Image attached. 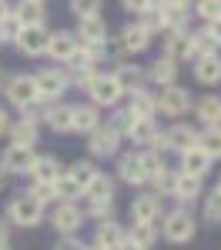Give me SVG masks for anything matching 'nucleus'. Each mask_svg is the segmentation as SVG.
Segmentation results:
<instances>
[{
    "instance_id": "nucleus-13",
    "label": "nucleus",
    "mask_w": 221,
    "mask_h": 250,
    "mask_svg": "<svg viewBox=\"0 0 221 250\" xmlns=\"http://www.w3.org/2000/svg\"><path fill=\"white\" fill-rule=\"evenodd\" d=\"M34 147H20V144H10L7 150H3V157H0V164L7 167V173H30V167H34Z\"/></svg>"
},
{
    "instance_id": "nucleus-36",
    "label": "nucleus",
    "mask_w": 221,
    "mask_h": 250,
    "mask_svg": "<svg viewBox=\"0 0 221 250\" xmlns=\"http://www.w3.org/2000/svg\"><path fill=\"white\" fill-rule=\"evenodd\" d=\"M198 147L211 157V160H221V124L218 127H204V130H201L198 134Z\"/></svg>"
},
{
    "instance_id": "nucleus-54",
    "label": "nucleus",
    "mask_w": 221,
    "mask_h": 250,
    "mask_svg": "<svg viewBox=\"0 0 221 250\" xmlns=\"http://www.w3.org/2000/svg\"><path fill=\"white\" fill-rule=\"evenodd\" d=\"M7 14H14V3L10 0H0V20L7 17Z\"/></svg>"
},
{
    "instance_id": "nucleus-15",
    "label": "nucleus",
    "mask_w": 221,
    "mask_h": 250,
    "mask_svg": "<svg viewBox=\"0 0 221 250\" xmlns=\"http://www.w3.org/2000/svg\"><path fill=\"white\" fill-rule=\"evenodd\" d=\"M14 17L24 27H47V7H44V0H17Z\"/></svg>"
},
{
    "instance_id": "nucleus-5",
    "label": "nucleus",
    "mask_w": 221,
    "mask_h": 250,
    "mask_svg": "<svg viewBox=\"0 0 221 250\" xmlns=\"http://www.w3.org/2000/svg\"><path fill=\"white\" fill-rule=\"evenodd\" d=\"M87 150H91V157H98V160L118 157V150H121V134L111 127V124H100L98 130H91V134H87Z\"/></svg>"
},
{
    "instance_id": "nucleus-42",
    "label": "nucleus",
    "mask_w": 221,
    "mask_h": 250,
    "mask_svg": "<svg viewBox=\"0 0 221 250\" xmlns=\"http://www.w3.org/2000/svg\"><path fill=\"white\" fill-rule=\"evenodd\" d=\"M71 177H74V180H77L80 187H84V190H87V184H91V180H94V177H98V167H94V164H91V160H77V164H74V167H71Z\"/></svg>"
},
{
    "instance_id": "nucleus-25",
    "label": "nucleus",
    "mask_w": 221,
    "mask_h": 250,
    "mask_svg": "<svg viewBox=\"0 0 221 250\" xmlns=\"http://www.w3.org/2000/svg\"><path fill=\"white\" fill-rule=\"evenodd\" d=\"M195 80L204 83V87L221 83V57H218V54H208V57L195 60Z\"/></svg>"
},
{
    "instance_id": "nucleus-51",
    "label": "nucleus",
    "mask_w": 221,
    "mask_h": 250,
    "mask_svg": "<svg viewBox=\"0 0 221 250\" xmlns=\"http://www.w3.org/2000/svg\"><path fill=\"white\" fill-rule=\"evenodd\" d=\"M121 7H124L127 14H141V10L147 7V0H121Z\"/></svg>"
},
{
    "instance_id": "nucleus-21",
    "label": "nucleus",
    "mask_w": 221,
    "mask_h": 250,
    "mask_svg": "<svg viewBox=\"0 0 221 250\" xmlns=\"http://www.w3.org/2000/svg\"><path fill=\"white\" fill-rule=\"evenodd\" d=\"M94 240H98L100 247L107 250H118L124 240H127V230L121 227L114 217H107V220H98V233H94Z\"/></svg>"
},
{
    "instance_id": "nucleus-45",
    "label": "nucleus",
    "mask_w": 221,
    "mask_h": 250,
    "mask_svg": "<svg viewBox=\"0 0 221 250\" xmlns=\"http://www.w3.org/2000/svg\"><path fill=\"white\" fill-rule=\"evenodd\" d=\"M204 220L208 224H221V190L218 187L204 197Z\"/></svg>"
},
{
    "instance_id": "nucleus-6",
    "label": "nucleus",
    "mask_w": 221,
    "mask_h": 250,
    "mask_svg": "<svg viewBox=\"0 0 221 250\" xmlns=\"http://www.w3.org/2000/svg\"><path fill=\"white\" fill-rule=\"evenodd\" d=\"M50 224H54V230L60 237H74L80 230V224H84V210L74 200H57V207L50 213Z\"/></svg>"
},
{
    "instance_id": "nucleus-50",
    "label": "nucleus",
    "mask_w": 221,
    "mask_h": 250,
    "mask_svg": "<svg viewBox=\"0 0 221 250\" xmlns=\"http://www.w3.org/2000/svg\"><path fill=\"white\" fill-rule=\"evenodd\" d=\"M54 250H87V244H84V240H77V237H64Z\"/></svg>"
},
{
    "instance_id": "nucleus-29",
    "label": "nucleus",
    "mask_w": 221,
    "mask_h": 250,
    "mask_svg": "<svg viewBox=\"0 0 221 250\" xmlns=\"http://www.w3.org/2000/svg\"><path fill=\"white\" fill-rule=\"evenodd\" d=\"M221 43L218 37L211 34V27H198V30H191V57H208V54H218Z\"/></svg>"
},
{
    "instance_id": "nucleus-62",
    "label": "nucleus",
    "mask_w": 221,
    "mask_h": 250,
    "mask_svg": "<svg viewBox=\"0 0 221 250\" xmlns=\"http://www.w3.org/2000/svg\"><path fill=\"white\" fill-rule=\"evenodd\" d=\"M0 250H10V247H7V244H3V247H0Z\"/></svg>"
},
{
    "instance_id": "nucleus-48",
    "label": "nucleus",
    "mask_w": 221,
    "mask_h": 250,
    "mask_svg": "<svg viewBox=\"0 0 221 250\" xmlns=\"http://www.w3.org/2000/svg\"><path fill=\"white\" fill-rule=\"evenodd\" d=\"M147 184L154 187V193H171V184H174V173H171L168 167H164V170H161V173H154V177H151Z\"/></svg>"
},
{
    "instance_id": "nucleus-33",
    "label": "nucleus",
    "mask_w": 221,
    "mask_h": 250,
    "mask_svg": "<svg viewBox=\"0 0 221 250\" xmlns=\"http://www.w3.org/2000/svg\"><path fill=\"white\" fill-rule=\"evenodd\" d=\"M127 110H131L134 117H154L158 114V94H151L147 87H144V90H134Z\"/></svg>"
},
{
    "instance_id": "nucleus-53",
    "label": "nucleus",
    "mask_w": 221,
    "mask_h": 250,
    "mask_svg": "<svg viewBox=\"0 0 221 250\" xmlns=\"http://www.w3.org/2000/svg\"><path fill=\"white\" fill-rule=\"evenodd\" d=\"M151 147L164 154V150H168V130H158V137H154V144H151Z\"/></svg>"
},
{
    "instance_id": "nucleus-47",
    "label": "nucleus",
    "mask_w": 221,
    "mask_h": 250,
    "mask_svg": "<svg viewBox=\"0 0 221 250\" xmlns=\"http://www.w3.org/2000/svg\"><path fill=\"white\" fill-rule=\"evenodd\" d=\"M195 14H198L204 23L221 17V0H195Z\"/></svg>"
},
{
    "instance_id": "nucleus-61",
    "label": "nucleus",
    "mask_w": 221,
    "mask_h": 250,
    "mask_svg": "<svg viewBox=\"0 0 221 250\" xmlns=\"http://www.w3.org/2000/svg\"><path fill=\"white\" fill-rule=\"evenodd\" d=\"M0 87H3V74H0Z\"/></svg>"
},
{
    "instance_id": "nucleus-57",
    "label": "nucleus",
    "mask_w": 221,
    "mask_h": 250,
    "mask_svg": "<svg viewBox=\"0 0 221 250\" xmlns=\"http://www.w3.org/2000/svg\"><path fill=\"white\" fill-rule=\"evenodd\" d=\"M118 250H147V247H141V244H134V240H124Z\"/></svg>"
},
{
    "instance_id": "nucleus-24",
    "label": "nucleus",
    "mask_w": 221,
    "mask_h": 250,
    "mask_svg": "<svg viewBox=\"0 0 221 250\" xmlns=\"http://www.w3.org/2000/svg\"><path fill=\"white\" fill-rule=\"evenodd\" d=\"M161 217V197L158 193H138L131 200V220H158Z\"/></svg>"
},
{
    "instance_id": "nucleus-18",
    "label": "nucleus",
    "mask_w": 221,
    "mask_h": 250,
    "mask_svg": "<svg viewBox=\"0 0 221 250\" xmlns=\"http://www.w3.org/2000/svg\"><path fill=\"white\" fill-rule=\"evenodd\" d=\"M198 134L201 130H195L191 124H174V127H168V150H178V154H184V150H191V147H198Z\"/></svg>"
},
{
    "instance_id": "nucleus-60",
    "label": "nucleus",
    "mask_w": 221,
    "mask_h": 250,
    "mask_svg": "<svg viewBox=\"0 0 221 250\" xmlns=\"http://www.w3.org/2000/svg\"><path fill=\"white\" fill-rule=\"evenodd\" d=\"M161 3H164V0H147V7H161Z\"/></svg>"
},
{
    "instance_id": "nucleus-12",
    "label": "nucleus",
    "mask_w": 221,
    "mask_h": 250,
    "mask_svg": "<svg viewBox=\"0 0 221 250\" xmlns=\"http://www.w3.org/2000/svg\"><path fill=\"white\" fill-rule=\"evenodd\" d=\"M118 173H121V180L131 184V187H144V184H147V173H144V164H141L138 150L118 154Z\"/></svg>"
},
{
    "instance_id": "nucleus-37",
    "label": "nucleus",
    "mask_w": 221,
    "mask_h": 250,
    "mask_svg": "<svg viewBox=\"0 0 221 250\" xmlns=\"http://www.w3.org/2000/svg\"><path fill=\"white\" fill-rule=\"evenodd\" d=\"M114 177H107V173H98L91 184H87V190H84V197H100V200H114Z\"/></svg>"
},
{
    "instance_id": "nucleus-8",
    "label": "nucleus",
    "mask_w": 221,
    "mask_h": 250,
    "mask_svg": "<svg viewBox=\"0 0 221 250\" xmlns=\"http://www.w3.org/2000/svg\"><path fill=\"white\" fill-rule=\"evenodd\" d=\"M87 94H91V104H98V107H118L124 90H121L114 74H98L94 83L87 87Z\"/></svg>"
},
{
    "instance_id": "nucleus-4",
    "label": "nucleus",
    "mask_w": 221,
    "mask_h": 250,
    "mask_svg": "<svg viewBox=\"0 0 221 250\" xmlns=\"http://www.w3.org/2000/svg\"><path fill=\"white\" fill-rule=\"evenodd\" d=\"M195 107V100H191V94L184 90V87H178V83H171V87H161L158 94V114L164 117H184L188 110Z\"/></svg>"
},
{
    "instance_id": "nucleus-22",
    "label": "nucleus",
    "mask_w": 221,
    "mask_h": 250,
    "mask_svg": "<svg viewBox=\"0 0 221 250\" xmlns=\"http://www.w3.org/2000/svg\"><path fill=\"white\" fill-rule=\"evenodd\" d=\"M161 237V224L158 220H131V227H127V240H134L141 247H154Z\"/></svg>"
},
{
    "instance_id": "nucleus-34",
    "label": "nucleus",
    "mask_w": 221,
    "mask_h": 250,
    "mask_svg": "<svg viewBox=\"0 0 221 250\" xmlns=\"http://www.w3.org/2000/svg\"><path fill=\"white\" fill-rule=\"evenodd\" d=\"M10 144H20V147H34L37 144V124H30V120H24L20 117L17 124H10Z\"/></svg>"
},
{
    "instance_id": "nucleus-20",
    "label": "nucleus",
    "mask_w": 221,
    "mask_h": 250,
    "mask_svg": "<svg viewBox=\"0 0 221 250\" xmlns=\"http://www.w3.org/2000/svg\"><path fill=\"white\" fill-rule=\"evenodd\" d=\"M147 80H151V83H158V87H171V83H178V60L168 57V54H161V57L151 63Z\"/></svg>"
},
{
    "instance_id": "nucleus-3",
    "label": "nucleus",
    "mask_w": 221,
    "mask_h": 250,
    "mask_svg": "<svg viewBox=\"0 0 221 250\" xmlns=\"http://www.w3.org/2000/svg\"><path fill=\"white\" fill-rule=\"evenodd\" d=\"M34 80H37L40 100H47V104L60 100V97H64V90L71 87V74H67V70H57V67H44V70H37V74H34Z\"/></svg>"
},
{
    "instance_id": "nucleus-58",
    "label": "nucleus",
    "mask_w": 221,
    "mask_h": 250,
    "mask_svg": "<svg viewBox=\"0 0 221 250\" xmlns=\"http://www.w3.org/2000/svg\"><path fill=\"white\" fill-rule=\"evenodd\" d=\"M87 250H107V247H100L98 240H94V244H87Z\"/></svg>"
},
{
    "instance_id": "nucleus-55",
    "label": "nucleus",
    "mask_w": 221,
    "mask_h": 250,
    "mask_svg": "<svg viewBox=\"0 0 221 250\" xmlns=\"http://www.w3.org/2000/svg\"><path fill=\"white\" fill-rule=\"evenodd\" d=\"M7 237H10V227H7V220H0V247L7 244Z\"/></svg>"
},
{
    "instance_id": "nucleus-2",
    "label": "nucleus",
    "mask_w": 221,
    "mask_h": 250,
    "mask_svg": "<svg viewBox=\"0 0 221 250\" xmlns=\"http://www.w3.org/2000/svg\"><path fill=\"white\" fill-rule=\"evenodd\" d=\"M7 217H10L14 227H37L40 220H44V204H37L30 193H20V197L10 200Z\"/></svg>"
},
{
    "instance_id": "nucleus-35",
    "label": "nucleus",
    "mask_w": 221,
    "mask_h": 250,
    "mask_svg": "<svg viewBox=\"0 0 221 250\" xmlns=\"http://www.w3.org/2000/svg\"><path fill=\"white\" fill-rule=\"evenodd\" d=\"M188 10H191V3H178V0H164L161 3V14H164L168 27H188Z\"/></svg>"
},
{
    "instance_id": "nucleus-44",
    "label": "nucleus",
    "mask_w": 221,
    "mask_h": 250,
    "mask_svg": "<svg viewBox=\"0 0 221 250\" xmlns=\"http://www.w3.org/2000/svg\"><path fill=\"white\" fill-rule=\"evenodd\" d=\"M30 197L37 200V204H57V187L54 184H44V180H34V187H30Z\"/></svg>"
},
{
    "instance_id": "nucleus-46",
    "label": "nucleus",
    "mask_w": 221,
    "mask_h": 250,
    "mask_svg": "<svg viewBox=\"0 0 221 250\" xmlns=\"http://www.w3.org/2000/svg\"><path fill=\"white\" fill-rule=\"evenodd\" d=\"M20 30H24V23H20L14 14H7V17L0 20V43H14Z\"/></svg>"
},
{
    "instance_id": "nucleus-39",
    "label": "nucleus",
    "mask_w": 221,
    "mask_h": 250,
    "mask_svg": "<svg viewBox=\"0 0 221 250\" xmlns=\"http://www.w3.org/2000/svg\"><path fill=\"white\" fill-rule=\"evenodd\" d=\"M54 187H57V200H74L77 204L80 197H84V187H80L71 173H60L57 180H54Z\"/></svg>"
},
{
    "instance_id": "nucleus-1",
    "label": "nucleus",
    "mask_w": 221,
    "mask_h": 250,
    "mask_svg": "<svg viewBox=\"0 0 221 250\" xmlns=\"http://www.w3.org/2000/svg\"><path fill=\"white\" fill-rule=\"evenodd\" d=\"M161 233H164L168 244H191L195 233H198V224H195L191 210L174 207V210L164 213V220H161Z\"/></svg>"
},
{
    "instance_id": "nucleus-28",
    "label": "nucleus",
    "mask_w": 221,
    "mask_h": 250,
    "mask_svg": "<svg viewBox=\"0 0 221 250\" xmlns=\"http://www.w3.org/2000/svg\"><path fill=\"white\" fill-rule=\"evenodd\" d=\"M195 117L204 127H218L221 124V97L208 94V97H201V100H195Z\"/></svg>"
},
{
    "instance_id": "nucleus-43",
    "label": "nucleus",
    "mask_w": 221,
    "mask_h": 250,
    "mask_svg": "<svg viewBox=\"0 0 221 250\" xmlns=\"http://www.w3.org/2000/svg\"><path fill=\"white\" fill-rule=\"evenodd\" d=\"M71 3V14L74 17H100V10H104V3L100 0H67Z\"/></svg>"
},
{
    "instance_id": "nucleus-27",
    "label": "nucleus",
    "mask_w": 221,
    "mask_h": 250,
    "mask_svg": "<svg viewBox=\"0 0 221 250\" xmlns=\"http://www.w3.org/2000/svg\"><path fill=\"white\" fill-rule=\"evenodd\" d=\"M77 30H80V43H107L111 40L104 17H80Z\"/></svg>"
},
{
    "instance_id": "nucleus-17",
    "label": "nucleus",
    "mask_w": 221,
    "mask_h": 250,
    "mask_svg": "<svg viewBox=\"0 0 221 250\" xmlns=\"http://www.w3.org/2000/svg\"><path fill=\"white\" fill-rule=\"evenodd\" d=\"M114 77H118L121 90L124 94H134V90H144L151 80H147V70L144 67H138V63H121L118 70H114Z\"/></svg>"
},
{
    "instance_id": "nucleus-9",
    "label": "nucleus",
    "mask_w": 221,
    "mask_h": 250,
    "mask_svg": "<svg viewBox=\"0 0 221 250\" xmlns=\"http://www.w3.org/2000/svg\"><path fill=\"white\" fill-rule=\"evenodd\" d=\"M47 40H50L47 27H24L17 34V40H14V47L24 57H44L47 54Z\"/></svg>"
},
{
    "instance_id": "nucleus-19",
    "label": "nucleus",
    "mask_w": 221,
    "mask_h": 250,
    "mask_svg": "<svg viewBox=\"0 0 221 250\" xmlns=\"http://www.w3.org/2000/svg\"><path fill=\"white\" fill-rule=\"evenodd\" d=\"M80 40L74 37V34H67V30H57V34H50V40H47V54L44 57H54L57 63H67V57L77 50Z\"/></svg>"
},
{
    "instance_id": "nucleus-41",
    "label": "nucleus",
    "mask_w": 221,
    "mask_h": 250,
    "mask_svg": "<svg viewBox=\"0 0 221 250\" xmlns=\"http://www.w3.org/2000/svg\"><path fill=\"white\" fill-rule=\"evenodd\" d=\"M84 200H87V213L84 217H94V220L114 217V200H100V197H84Z\"/></svg>"
},
{
    "instance_id": "nucleus-52",
    "label": "nucleus",
    "mask_w": 221,
    "mask_h": 250,
    "mask_svg": "<svg viewBox=\"0 0 221 250\" xmlns=\"http://www.w3.org/2000/svg\"><path fill=\"white\" fill-rule=\"evenodd\" d=\"M10 124H14V120H10V114H7V110L0 107V137H7V134H10Z\"/></svg>"
},
{
    "instance_id": "nucleus-56",
    "label": "nucleus",
    "mask_w": 221,
    "mask_h": 250,
    "mask_svg": "<svg viewBox=\"0 0 221 250\" xmlns=\"http://www.w3.org/2000/svg\"><path fill=\"white\" fill-rule=\"evenodd\" d=\"M208 27H211V34H215V37H218V43H221V17H218V20H211Z\"/></svg>"
},
{
    "instance_id": "nucleus-23",
    "label": "nucleus",
    "mask_w": 221,
    "mask_h": 250,
    "mask_svg": "<svg viewBox=\"0 0 221 250\" xmlns=\"http://www.w3.org/2000/svg\"><path fill=\"white\" fill-rule=\"evenodd\" d=\"M100 127V107L98 104H74V134H91Z\"/></svg>"
},
{
    "instance_id": "nucleus-49",
    "label": "nucleus",
    "mask_w": 221,
    "mask_h": 250,
    "mask_svg": "<svg viewBox=\"0 0 221 250\" xmlns=\"http://www.w3.org/2000/svg\"><path fill=\"white\" fill-rule=\"evenodd\" d=\"M131 124H134V114H131L127 107H124V110H118V114H114V120H111V127H114V130H118L121 137H127Z\"/></svg>"
},
{
    "instance_id": "nucleus-31",
    "label": "nucleus",
    "mask_w": 221,
    "mask_h": 250,
    "mask_svg": "<svg viewBox=\"0 0 221 250\" xmlns=\"http://www.w3.org/2000/svg\"><path fill=\"white\" fill-rule=\"evenodd\" d=\"M211 164H215V160L204 154L201 147H191V150H184V154H181V170H184V173H195V177H204V173L211 170Z\"/></svg>"
},
{
    "instance_id": "nucleus-10",
    "label": "nucleus",
    "mask_w": 221,
    "mask_h": 250,
    "mask_svg": "<svg viewBox=\"0 0 221 250\" xmlns=\"http://www.w3.org/2000/svg\"><path fill=\"white\" fill-rule=\"evenodd\" d=\"M164 50L161 54H168V57L181 60H191V30L188 27H164Z\"/></svg>"
},
{
    "instance_id": "nucleus-30",
    "label": "nucleus",
    "mask_w": 221,
    "mask_h": 250,
    "mask_svg": "<svg viewBox=\"0 0 221 250\" xmlns=\"http://www.w3.org/2000/svg\"><path fill=\"white\" fill-rule=\"evenodd\" d=\"M60 173H64V170H60V160L54 154H37V157H34V167H30V177H34V180L54 184Z\"/></svg>"
},
{
    "instance_id": "nucleus-38",
    "label": "nucleus",
    "mask_w": 221,
    "mask_h": 250,
    "mask_svg": "<svg viewBox=\"0 0 221 250\" xmlns=\"http://www.w3.org/2000/svg\"><path fill=\"white\" fill-rule=\"evenodd\" d=\"M138 23L151 34V37H154V34H164V27H168V23H164V14H161V7H144V10L138 14Z\"/></svg>"
},
{
    "instance_id": "nucleus-16",
    "label": "nucleus",
    "mask_w": 221,
    "mask_h": 250,
    "mask_svg": "<svg viewBox=\"0 0 221 250\" xmlns=\"http://www.w3.org/2000/svg\"><path fill=\"white\" fill-rule=\"evenodd\" d=\"M147 47H151V34L141 27L138 20L127 23V27H121V50L124 54H144Z\"/></svg>"
},
{
    "instance_id": "nucleus-63",
    "label": "nucleus",
    "mask_w": 221,
    "mask_h": 250,
    "mask_svg": "<svg viewBox=\"0 0 221 250\" xmlns=\"http://www.w3.org/2000/svg\"><path fill=\"white\" fill-rule=\"evenodd\" d=\"M218 190H221V180H218Z\"/></svg>"
},
{
    "instance_id": "nucleus-7",
    "label": "nucleus",
    "mask_w": 221,
    "mask_h": 250,
    "mask_svg": "<svg viewBox=\"0 0 221 250\" xmlns=\"http://www.w3.org/2000/svg\"><path fill=\"white\" fill-rule=\"evenodd\" d=\"M3 94H7V100L14 104V107H27V104H34V100H40L37 94V80L30 77V74H14V77L3 83Z\"/></svg>"
},
{
    "instance_id": "nucleus-11",
    "label": "nucleus",
    "mask_w": 221,
    "mask_h": 250,
    "mask_svg": "<svg viewBox=\"0 0 221 250\" xmlns=\"http://www.w3.org/2000/svg\"><path fill=\"white\" fill-rule=\"evenodd\" d=\"M44 124H47L54 134H74V104H64V100L47 104Z\"/></svg>"
},
{
    "instance_id": "nucleus-26",
    "label": "nucleus",
    "mask_w": 221,
    "mask_h": 250,
    "mask_svg": "<svg viewBox=\"0 0 221 250\" xmlns=\"http://www.w3.org/2000/svg\"><path fill=\"white\" fill-rule=\"evenodd\" d=\"M158 120L154 117H134V124H131V130L127 137L134 140V147H151L154 144V137H158Z\"/></svg>"
},
{
    "instance_id": "nucleus-40",
    "label": "nucleus",
    "mask_w": 221,
    "mask_h": 250,
    "mask_svg": "<svg viewBox=\"0 0 221 250\" xmlns=\"http://www.w3.org/2000/svg\"><path fill=\"white\" fill-rule=\"evenodd\" d=\"M138 154H141V164H144V173H147V180L168 167V164H164V154H161V150H154V147H144V150H138Z\"/></svg>"
},
{
    "instance_id": "nucleus-32",
    "label": "nucleus",
    "mask_w": 221,
    "mask_h": 250,
    "mask_svg": "<svg viewBox=\"0 0 221 250\" xmlns=\"http://www.w3.org/2000/svg\"><path fill=\"white\" fill-rule=\"evenodd\" d=\"M98 63H100V57L91 50V47H84V43H77V50L67 57V74H80V70H98Z\"/></svg>"
},
{
    "instance_id": "nucleus-14",
    "label": "nucleus",
    "mask_w": 221,
    "mask_h": 250,
    "mask_svg": "<svg viewBox=\"0 0 221 250\" xmlns=\"http://www.w3.org/2000/svg\"><path fill=\"white\" fill-rule=\"evenodd\" d=\"M171 197H174L178 204H195L201 197V177L178 170L174 173V184H171Z\"/></svg>"
},
{
    "instance_id": "nucleus-59",
    "label": "nucleus",
    "mask_w": 221,
    "mask_h": 250,
    "mask_svg": "<svg viewBox=\"0 0 221 250\" xmlns=\"http://www.w3.org/2000/svg\"><path fill=\"white\" fill-rule=\"evenodd\" d=\"M3 177H7V167L0 164V187H3Z\"/></svg>"
}]
</instances>
